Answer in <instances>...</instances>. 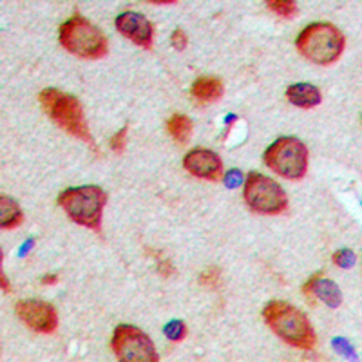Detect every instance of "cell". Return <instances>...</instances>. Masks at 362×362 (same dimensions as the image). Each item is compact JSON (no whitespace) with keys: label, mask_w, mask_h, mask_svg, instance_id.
I'll return each instance as SVG.
<instances>
[{"label":"cell","mask_w":362,"mask_h":362,"mask_svg":"<svg viewBox=\"0 0 362 362\" xmlns=\"http://www.w3.org/2000/svg\"><path fill=\"white\" fill-rule=\"evenodd\" d=\"M263 317L272 332L277 337L283 339L286 344L299 348V350H313L315 348L317 337L312 328V322L296 306L283 303V300H272L264 306Z\"/></svg>","instance_id":"6da1fadb"},{"label":"cell","mask_w":362,"mask_h":362,"mask_svg":"<svg viewBox=\"0 0 362 362\" xmlns=\"http://www.w3.org/2000/svg\"><path fill=\"white\" fill-rule=\"evenodd\" d=\"M38 102H40L45 115L49 116L58 127L69 132L74 138L86 141L96 151V144L90 136L89 127H87L86 116H83L82 103L76 96L67 95V93L58 89H44L38 95Z\"/></svg>","instance_id":"7a4b0ae2"},{"label":"cell","mask_w":362,"mask_h":362,"mask_svg":"<svg viewBox=\"0 0 362 362\" xmlns=\"http://www.w3.org/2000/svg\"><path fill=\"white\" fill-rule=\"evenodd\" d=\"M344 45L346 40L341 29L328 22L306 25L296 40L297 51L317 66H329L337 62L344 51Z\"/></svg>","instance_id":"3957f363"},{"label":"cell","mask_w":362,"mask_h":362,"mask_svg":"<svg viewBox=\"0 0 362 362\" xmlns=\"http://www.w3.org/2000/svg\"><path fill=\"white\" fill-rule=\"evenodd\" d=\"M58 205L74 223L100 232L103 209L107 205V194L95 185L73 187L58 196Z\"/></svg>","instance_id":"277c9868"},{"label":"cell","mask_w":362,"mask_h":362,"mask_svg":"<svg viewBox=\"0 0 362 362\" xmlns=\"http://www.w3.org/2000/svg\"><path fill=\"white\" fill-rule=\"evenodd\" d=\"M60 44L71 54L86 60H100L107 57L109 44L105 35L87 18L74 15L60 25Z\"/></svg>","instance_id":"5b68a950"},{"label":"cell","mask_w":362,"mask_h":362,"mask_svg":"<svg viewBox=\"0 0 362 362\" xmlns=\"http://www.w3.org/2000/svg\"><path fill=\"white\" fill-rule=\"evenodd\" d=\"M264 163L286 180H300L308 170V148L293 136H283L264 151Z\"/></svg>","instance_id":"8992f818"},{"label":"cell","mask_w":362,"mask_h":362,"mask_svg":"<svg viewBox=\"0 0 362 362\" xmlns=\"http://www.w3.org/2000/svg\"><path fill=\"white\" fill-rule=\"evenodd\" d=\"M245 202L254 212L264 216L283 214L288 199L283 187L259 173H250L245 181Z\"/></svg>","instance_id":"52a82bcc"},{"label":"cell","mask_w":362,"mask_h":362,"mask_svg":"<svg viewBox=\"0 0 362 362\" xmlns=\"http://www.w3.org/2000/svg\"><path fill=\"white\" fill-rule=\"evenodd\" d=\"M111 348L116 358L124 362H156L160 358L148 335L131 325L116 326Z\"/></svg>","instance_id":"ba28073f"},{"label":"cell","mask_w":362,"mask_h":362,"mask_svg":"<svg viewBox=\"0 0 362 362\" xmlns=\"http://www.w3.org/2000/svg\"><path fill=\"white\" fill-rule=\"evenodd\" d=\"M15 310H17L18 319L29 329L44 335L54 334L58 326V317L53 305L45 303V300H18Z\"/></svg>","instance_id":"9c48e42d"},{"label":"cell","mask_w":362,"mask_h":362,"mask_svg":"<svg viewBox=\"0 0 362 362\" xmlns=\"http://www.w3.org/2000/svg\"><path fill=\"white\" fill-rule=\"evenodd\" d=\"M116 29L144 49H153L154 45V28L141 13L125 11L116 17Z\"/></svg>","instance_id":"30bf717a"},{"label":"cell","mask_w":362,"mask_h":362,"mask_svg":"<svg viewBox=\"0 0 362 362\" xmlns=\"http://www.w3.org/2000/svg\"><path fill=\"white\" fill-rule=\"evenodd\" d=\"M183 167L192 176L209 181L223 180V161L216 153L209 148H194L183 158Z\"/></svg>","instance_id":"8fae6325"},{"label":"cell","mask_w":362,"mask_h":362,"mask_svg":"<svg viewBox=\"0 0 362 362\" xmlns=\"http://www.w3.org/2000/svg\"><path fill=\"white\" fill-rule=\"evenodd\" d=\"M303 293H305L306 297H319L322 303H326V305L332 306V308H337L342 303V293L341 290H339L337 284H335L334 281L322 279L321 274H315V276L303 286Z\"/></svg>","instance_id":"7c38bea8"},{"label":"cell","mask_w":362,"mask_h":362,"mask_svg":"<svg viewBox=\"0 0 362 362\" xmlns=\"http://www.w3.org/2000/svg\"><path fill=\"white\" fill-rule=\"evenodd\" d=\"M223 93H225V86L216 76H202L192 83L190 95L199 105H209L218 100H221Z\"/></svg>","instance_id":"4fadbf2b"},{"label":"cell","mask_w":362,"mask_h":362,"mask_svg":"<svg viewBox=\"0 0 362 362\" xmlns=\"http://www.w3.org/2000/svg\"><path fill=\"white\" fill-rule=\"evenodd\" d=\"M286 98L292 105L300 109H312L322 100L321 90L312 83H293L286 89Z\"/></svg>","instance_id":"5bb4252c"},{"label":"cell","mask_w":362,"mask_h":362,"mask_svg":"<svg viewBox=\"0 0 362 362\" xmlns=\"http://www.w3.org/2000/svg\"><path fill=\"white\" fill-rule=\"evenodd\" d=\"M22 221H24V214H22L18 203L2 194L0 196V225H2V228H6V230L17 228Z\"/></svg>","instance_id":"9a60e30c"},{"label":"cell","mask_w":362,"mask_h":362,"mask_svg":"<svg viewBox=\"0 0 362 362\" xmlns=\"http://www.w3.org/2000/svg\"><path fill=\"white\" fill-rule=\"evenodd\" d=\"M192 119L187 115H173L167 119V132L173 136V140L176 144H187L190 140V136H192Z\"/></svg>","instance_id":"2e32d148"},{"label":"cell","mask_w":362,"mask_h":362,"mask_svg":"<svg viewBox=\"0 0 362 362\" xmlns=\"http://www.w3.org/2000/svg\"><path fill=\"white\" fill-rule=\"evenodd\" d=\"M267 8H270L272 11L277 13L279 17L286 18V21H292L299 15V8L292 0H268Z\"/></svg>","instance_id":"e0dca14e"},{"label":"cell","mask_w":362,"mask_h":362,"mask_svg":"<svg viewBox=\"0 0 362 362\" xmlns=\"http://www.w3.org/2000/svg\"><path fill=\"white\" fill-rule=\"evenodd\" d=\"M163 332L173 342H181L187 337V326L183 321H170L169 325L165 326Z\"/></svg>","instance_id":"ac0fdd59"},{"label":"cell","mask_w":362,"mask_h":362,"mask_svg":"<svg viewBox=\"0 0 362 362\" xmlns=\"http://www.w3.org/2000/svg\"><path fill=\"white\" fill-rule=\"evenodd\" d=\"M219 279H221V268L218 267H210L203 272L202 276H199V283L206 288H216L219 284Z\"/></svg>","instance_id":"d6986e66"},{"label":"cell","mask_w":362,"mask_h":362,"mask_svg":"<svg viewBox=\"0 0 362 362\" xmlns=\"http://www.w3.org/2000/svg\"><path fill=\"white\" fill-rule=\"evenodd\" d=\"M334 263L337 267L344 268V270H350L355 263H357V257L351 250H339L334 254Z\"/></svg>","instance_id":"ffe728a7"},{"label":"cell","mask_w":362,"mask_h":362,"mask_svg":"<svg viewBox=\"0 0 362 362\" xmlns=\"http://www.w3.org/2000/svg\"><path fill=\"white\" fill-rule=\"evenodd\" d=\"M125 136H127V127L119 129L111 140V148L116 154H122L125 151Z\"/></svg>","instance_id":"44dd1931"},{"label":"cell","mask_w":362,"mask_h":362,"mask_svg":"<svg viewBox=\"0 0 362 362\" xmlns=\"http://www.w3.org/2000/svg\"><path fill=\"white\" fill-rule=\"evenodd\" d=\"M170 42H173V47L176 51H185L187 45H189V38H187V33L183 29H176L170 37Z\"/></svg>","instance_id":"7402d4cb"},{"label":"cell","mask_w":362,"mask_h":362,"mask_svg":"<svg viewBox=\"0 0 362 362\" xmlns=\"http://www.w3.org/2000/svg\"><path fill=\"white\" fill-rule=\"evenodd\" d=\"M225 180H228L226 183H228V187H235L241 181V173L239 170H230V173L226 174Z\"/></svg>","instance_id":"603a6c76"},{"label":"cell","mask_w":362,"mask_h":362,"mask_svg":"<svg viewBox=\"0 0 362 362\" xmlns=\"http://www.w3.org/2000/svg\"><path fill=\"white\" fill-rule=\"evenodd\" d=\"M335 348L341 351H346V354H348V357H354V350H351L350 346L346 344L344 339H335Z\"/></svg>","instance_id":"cb8c5ba5"},{"label":"cell","mask_w":362,"mask_h":362,"mask_svg":"<svg viewBox=\"0 0 362 362\" xmlns=\"http://www.w3.org/2000/svg\"><path fill=\"white\" fill-rule=\"evenodd\" d=\"M148 4H154V6H170V4H177L176 0H151Z\"/></svg>","instance_id":"d4e9b609"},{"label":"cell","mask_w":362,"mask_h":362,"mask_svg":"<svg viewBox=\"0 0 362 362\" xmlns=\"http://www.w3.org/2000/svg\"><path fill=\"white\" fill-rule=\"evenodd\" d=\"M57 281H58V276H54V274L53 276L49 274V276L42 277V284H57Z\"/></svg>","instance_id":"484cf974"},{"label":"cell","mask_w":362,"mask_h":362,"mask_svg":"<svg viewBox=\"0 0 362 362\" xmlns=\"http://www.w3.org/2000/svg\"><path fill=\"white\" fill-rule=\"evenodd\" d=\"M0 279H2V288H4V292H11V286H9L8 279H6L4 274H0Z\"/></svg>","instance_id":"4316f807"}]
</instances>
